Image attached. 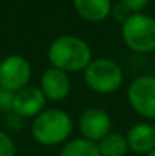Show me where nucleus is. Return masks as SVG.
<instances>
[{
	"label": "nucleus",
	"instance_id": "nucleus-1",
	"mask_svg": "<svg viewBox=\"0 0 155 156\" xmlns=\"http://www.w3.org/2000/svg\"><path fill=\"white\" fill-rule=\"evenodd\" d=\"M47 59L53 68L65 73L84 71L93 61V52L90 44L76 35L56 37L49 46Z\"/></svg>",
	"mask_w": 155,
	"mask_h": 156
},
{
	"label": "nucleus",
	"instance_id": "nucleus-2",
	"mask_svg": "<svg viewBox=\"0 0 155 156\" xmlns=\"http://www.w3.org/2000/svg\"><path fill=\"white\" fill-rule=\"evenodd\" d=\"M31 132L34 140L41 146H59L68 141L73 132V120L64 109H44L34 118Z\"/></svg>",
	"mask_w": 155,
	"mask_h": 156
},
{
	"label": "nucleus",
	"instance_id": "nucleus-3",
	"mask_svg": "<svg viewBox=\"0 0 155 156\" xmlns=\"http://www.w3.org/2000/svg\"><path fill=\"white\" fill-rule=\"evenodd\" d=\"M123 68L111 58H96L84 70L85 85L98 94H113L123 83Z\"/></svg>",
	"mask_w": 155,
	"mask_h": 156
},
{
	"label": "nucleus",
	"instance_id": "nucleus-4",
	"mask_svg": "<svg viewBox=\"0 0 155 156\" xmlns=\"http://www.w3.org/2000/svg\"><path fill=\"white\" fill-rule=\"evenodd\" d=\"M122 40L135 53L155 52V18L145 14H132L120 29Z\"/></svg>",
	"mask_w": 155,
	"mask_h": 156
},
{
	"label": "nucleus",
	"instance_id": "nucleus-5",
	"mask_svg": "<svg viewBox=\"0 0 155 156\" xmlns=\"http://www.w3.org/2000/svg\"><path fill=\"white\" fill-rule=\"evenodd\" d=\"M129 106L143 118L155 120V76L143 74L132 79L126 90Z\"/></svg>",
	"mask_w": 155,
	"mask_h": 156
},
{
	"label": "nucleus",
	"instance_id": "nucleus-6",
	"mask_svg": "<svg viewBox=\"0 0 155 156\" xmlns=\"http://www.w3.org/2000/svg\"><path fill=\"white\" fill-rule=\"evenodd\" d=\"M31 74L32 68L29 61L20 55H11L0 62V87L6 91L15 94L28 87Z\"/></svg>",
	"mask_w": 155,
	"mask_h": 156
},
{
	"label": "nucleus",
	"instance_id": "nucleus-7",
	"mask_svg": "<svg viewBox=\"0 0 155 156\" xmlns=\"http://www.w3.org/2000/svg\"><path fill=\"white\" fill-rule=\"evenodd\" d=\"M111 126L113 121L109 114L103 108L98 106L87 108L81 114L78 121V127L82 138H87L94 143H99L103 136H106L111 132Z\"/></svg>",
	"mask_w": 155,
	"mask_h": 156
},
{
	"label": "nucleus",
	"instance_id": "nucleus-8",
	"mask_svg": "<svg viewBox=\"0 0 155 156\" xmlns=\"http://www.w3.org/2000/svg\"><path fill=\"white\" fill-rule=\"evenodd\" d=\"M44 106L46 97L41 93L40 87L28 85L14 94L12 112L21 118H35L44 111Z\"/></svg>",
	"mask_w": 155,
	"mask_h": 156
},
{
	"label": "nucleus",
	"instance_id": "nucleus-9",
	"mask_svg": "<svg viewBox=\"0 0 155 156\" xmlns=\"http://www.w3.org/2000/svg\"><path fill=\"white\" fill-rule=\"evenodd\" d=\"M40 90L44 94L46 100L50 102H62L72 91V79L70 74L58 70V68H47L40 79Z\"/></svg>",
	"mask_w": 155,
	"mask_h": 156
},
{
	"label": "nucleus",
	"instance_id": "nucleus-10",
	"mask_svg": "<svg viewBox=\"0 0 155 156\" xmlns=\"http://www.w3.org/2000/svg\"><path fill=\"white\" fill-rule=\"evenodd\" d=\"M128 149L135 155H149L155 149V126L146 121L132 124L126 135Z\"/></svg>",
	"mask_w": 155,
	"mask_h": 156
},
{
	"label": "nucleus",
	"instance_id": "nucleus-11",
	"mask_svg": "<svg viewBox=\"0 0 155 156\" xmlns=\"http://www.w3.org/2000/svg\"><path fill=\"white\" fill-rule=\"evenodd\" d=\"M78 15L87 21L98 23L109 17L113 0H72Z\"/></svg>",
	"mask_w": 155,
	"mask_h": 156
},
{
	"label": "nucleus",
	"instance_id": "nucleus-12",
	"mask_svg": "<svg viewBox=\"0 0 155 156\" xmlns=\"http://www.w3.org/2000/svg\"><path fill=\"white\" fill-rule=\"evenodd\" d=\"M59 156H101L99 146L87 138H72L62 144Z\"/></svg>",
	"mask_w": 155,
	"mask_h": 156
},
{
	"label": "nucleus",
	"instance_id": "nucleus-13",
	"mask_svg": "<svg viewBox=\"0 0 155 156\" xmlns=\"http://www.w3.org/2000/svg\"><path fill=\"white\" fill-rule=\"evenodd\" d=\"M98 146L101 156H125L129 150L125 135L117 132H109L98 143Z\"/></svg>",
	"mask_w": 155,
	"mask_h": 156
},
{
	"label": "nucleus",
	"instance_id": "nucleus-14",
	"mask_svg": "<svg viewBox=\"0 0 155 156\" xmlns=\"http://www.w3.org/2000/svg\"><path fill=\"white\" fill-rule=\"evenodd\" d=\"M132 14H131V11L125 6V5H122L120 2L119 3H116V5H113V8H111V12H109V17L116 21V23H120V24H123L129 17H131Z\"/></svg>",
	"mask_w": 155,
	"mask_h": 156
},
{
	"label": "nucleus",
	"instance_id": "nucleus-15",
	"mask_svg": "<svg viewBox=\"0 0 155 156\" xmlns=\"http://www.w3.org/2000/svg\"><path fill=\"white\" fill-rule=\"evenodd\" d=\"M0 156H15V144L3 130H0Z\"/></svg>",
	"mask_w": 155,
	"mask_h": 156
},
{
	"label": "nucleus",
	"instance_id": "nucleus-16",
	"mask_svg": "<svg viewBox=\"0 0 155 156\" xmlns=\"http://www.w3.org/2000/svg\"><path fill=\"white\" fill-rule=\"evenodd\" d=\"M149 2H151V0H120V3L125 5V6L131 11V14H138V12H142V11L149 5Z\"/></svg>",
	"mask_w": 155,
	"mask_h": 156
},
{
	"label": "nucleus",
	"instance_id": "nucleus-17",
	"mask_svg": "<svg viewBox=\"0 0 155 156\" xmlns=\"http://www.w3.org/2000/svg\"><path fill=\"white\" fill-rule=\"evenodd\" d=\"M12 102H14V93L6 91L0 87V109L2 111H12Z\"/></svg>",
	"mask_w": 155,
	"mask_h": 156
},
{
	"label": "nucleus",
	"instance_id": "nucleus-18",
	"mask_svg": "<svg viewBox=\"0 0 155 156\" xmlns=\"http://www.w3.org/2000/svg\"><path fill=\"white\" fill-rule=\"evenodd\" d=\"M146 156H155V149L152 150V152H151V153H149V155H146Z\"/></svg>",
	"mask_w": 155,
	"mask_h": 156
}]
</instances>
